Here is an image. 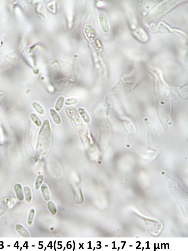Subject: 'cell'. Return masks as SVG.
Returning a JSON list of instances; mask_svg holds the SVG:
<instances>
[{
	"instance_id": "obj_10",
	"label": "cell",
	"mask_w": 188,
	"mask_h": 251,
	"mask_svg": "<svg viewBox=\"0 0 188 251\" xmlns=\"http://www.w3.org/2000/svg\"><path fill=\"white\" fill-rule=\"evenodd\" d=\"M32 106L38 114L41 115H43L45 114V110L42 105L39 103L34 102L32 103Z\"/></svg>"
},
{
	"instance_id": "obj_3",
	"label": "cell",
	"mask_w": 188,
	"mask_h": 251,
	"mask_svg": "<svg viewBox=\"0 0 188 251\" xmlns=\"http://www.w3.org/2000/svg\"><path fill=\"white\" fill-rule=\"evenodd\" d=\"M12 202L11 198L3 197L0 198V217L7 211Z\"/></svg>"
},
{
	"instance_id": "obj_7",
	"label": "cell",
	"mask_w": 188,
	"mask_h": 251,
	"mask_svg": "<svg viewBox=\"0 0 188 251\" xmlns=\"http://www.w3.org/2000/svg\"><path fill=\"white\" fill-rule=\"evenodd\" d=\"M41 192L44 199L46 201H48L50 199V194L49 193L48 188L45 184H43L41 187Z\"/></svg>"
},
{
	"instance_id": "obj_13",
	"label": "cell",
	"mask_w": 188,
	"mask_h": 251,
	"mask_svg": "<svg viewBox=\"0 0 188 251\" xmlns=\"http://www.w3.org/2000/svg\"><path fill=\"white\" fill-rule=\"evenodd\" d=\"M48 207L50 212L53 215L56 214L57 210L55 204L52 201H49L48 203Z\"/></svg>"
},
{
	"instance_id": "obj_9",
	"label": "cell",
	"mask_w": 188,
	"mask_h": 251,
	"mask_svg": "<svg viewBox=\"0 0 188 251\" xmlns=\"http://www.w3.org/2000/svg\"><path fill=\"white\" fill-rule=\"evenodd\" d=\"M78 111L84 121L86 123H89L90 121V118L85 109L82 108H80L78 109Z\"/></svg>"
},
{
	"instance_id": "obj_2",
	"label": "cell",
	"mask_w": 188,
	"mask_h": 251,
	"mask_svg": "<svg viewBox=\"0 0 188 251\" xmlns=\"http://www.w3.org/2000/svg\"><path fill=\"white\" fill-rule=\"evenodd\" d=\"M65 111L68 118L77 128L78 132L80 131L82 132L84 129V126L77 110L72 106H69L66 108Z\"/></svg>"
},
{
	"instance_id": "obj_12",
	"label": "cell",
	"mask_w": 188,
	"mask_h": 251,
	"mask_svg": "<svg viewBox=\"0 0 188 251\" xmlns=\"http://www.w3.org/2000/svg\"><path fill=\"white\" fill-rule=\"evenodd\" d=\"M30 118L32 121L37 127H40L42 125V122L36 114L32 113L30 115Z\"/></svg>"
},
{
	"instance_id": "obj_6",
	"label": "cell",
	"mask_w": 188,
	"mask_h": 251,
	"mask_svg": "<svg viewBox=\"0 0 188 251\" xmlns=\"http://www.w3.org/2000/svg\"><path fill=\"white\" fill-rule=\"evenodd\" d=\"M50 115L56 124H60L61 123V119L58 113L54 109H50Z\"/></svg>"
},
{
	"instance_id": "obj_16",
	"label": "cell",
	"mask_w": 188,
	"mask_h": 251,
	"mask_svg": "<svg viewBox=\"0 0 188 251\" xmlns=\"http://www.w3.org/2000/svg\"><path fill=\"white\" fill-rule=\"evenodd\" d=\"M78 102V100L76 98H71L66 100L65 104L66 105H70L76 104Z\"/></svg>"
},
{
	"instance_id": "obj_8",
	"label": "cell",
	"mask_w": 188,
	"mask_h": 251,
	"mask_svg": "<svg viewBox=\"0 0 188 251\" xmlns=\"http://www.w3.org/2000/svg\"><path fill=\"white\" fill-rule=\"evenodd\" d=\"M24 192L25 196V199L27 202H31L32 200V193L30 188L26 186L24 188Z\"/></svg>"
},
{
	"instance_id": "obj_14",
	"label": "cell",
	"mask_w": 188,
	"mask_h": 251,
	"mask_svg": "<svg viewBox=\"0 0 188 251\" xmlns=\"http://www.w3.org/2000/svg\"><path fill=\"white\" fill-rule=\"evenodd\" d=\"M43 176L42 175H39L36 179L35 186L36 189H38L42 184L43 180Z\"/></svg>"
},
{
	"instance_id": "obj_1",
	"label": "cell",
	"mask_w": 188,
	"mask_h": 251,
	"mask_svg": "<svg viewBox=\"0 0 188 251\" xmlns=\"http://www.w3.org/2000/svg\"><path fill=\"white\" fill-rule=\"evenodd\" d=\"M52 133L50 122L48 119L44 121L39 133L38 148L42 150L41 153L45 154L48 151L52 143Z\"/></svg>"
},
{
	"instance_id": "obj_11",
	"label": "cell",
	"mask_w": 188,
	"mask_h": 251,
	"mask_svg": "<svg viewBox=\"0 0 188 251\" xmlns=\"http://www.w3.org/2000/svg\"><path fill=\"white\" fill-rule=\"evenodd\" d=\"M64 101V98L63 97H60L58 98L55 106V109L57 111L59 112L62 110Z\"/></svg>"
},
{
	"instance_id": "obj_5",
	"label": "cell",
	"mask_w": 188,
	"mask_h": 251,
	"mask_svg": "<svg viewBox=\"0 0 188 251\" xmlns=\"http://www.w3.org/2000/svg\"><path fill=\"white\" fill-rule=\"evenodd\" d=\"M15 229L21 236L24 238H29L30 234L25 227L22 225L17 224L15 225Z\"/></svg>"
},
{
	"instance_id": "obj_4",
	"label": "cell",
	"mask_w": 188,
	"mask_h": 251,
	"mask_svg": "<svg viewBox=\"0 0 188 251\" xmlns=\"http://www.w3.org/2000/svg\"><path fill=\"white\" fill-rule=\"evenodd\" d=\"M14 188L18 199L20 201L24 200V194L21 184L19 183H16L14 185Z\"/></svg>"
},
{
	"instance_id": "obj_15",
	"label": "cell",
	"mask_w": 188,
	"mask_h": 251,
	"mask_svg": "<svg viewBox=\"0 0 188 251\" xmlns=\"http://www.w3.org/2000/svg\"><path fill=\"white\" fill-rule=\"evenodd\" d=\"M35 213V210L33 209H32L29 212L28 219V223L29 225H31L32 224L33 218H34Z\"/></svg>"
}]
</instances>
